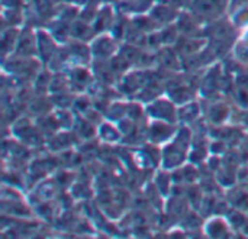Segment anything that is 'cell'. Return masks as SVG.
Instances as JSON below:
<instances>
[{"label": "cell", "instance_id": "obj_2", "mask_svg": "<svg viewBox=\"0 0 248 239\" xmlns=\"http://www.w3.org/2000/svg\"><path fill=\"white\" fill-rule=\"evenodd\" d=\"M164 4H169V6H174V4H179L182 0H163Z\"/></svg>", "mask_w": 248, "mask_h": 239}, {"label": "cell", "instance_id": "obj_1", "mask_svg": "<svg viewBox=\"0 0 248 239\" xmlns=\"http://www.w3.org/2000/svg\"><path fill=\"white\" fill-rule=\"evenodd\" d=\"M195 10L201 15H214L219 10V3L217 0H195Z\"/></svg>", "mask_w": 248, "mask_h": 239}]
</instances>
